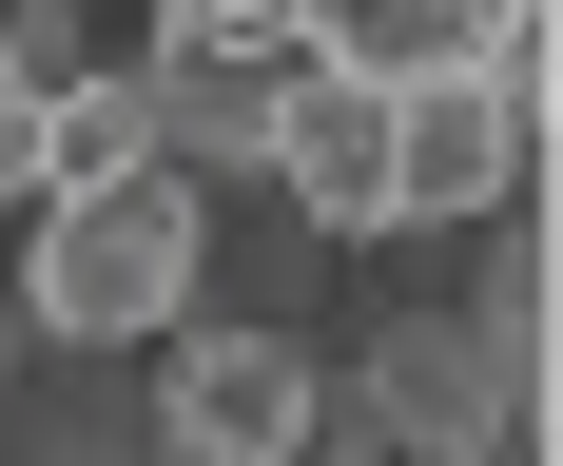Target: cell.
I'll return each mask as SVG.
<instances>
[{"label":"cell","instance_id":"obj_1","mask_svg":"<svg viewBox=\"0 0 563 466\" xmlns=\"http://www.w3.org/2000/svg\"><path fill=\"white\" fill-rule=\"evenodd\" d=\"M136 466H389V428H369L350 369H311L291 331L214 311V331H175L156 408H136Z\"/></svg>","mask_w":563,"mask_h":466},{"label":"cell","instance_id":"obj_2","mask_svg":"<svg viewBox=\"0 0 563 466\" xmlns=\"http://www.w3.org/2000/svg\"><path fill=\"white\" fill-rule=\"evenodd\" d=\"M195 175H117V195H40V253H20V331L40 350H136L195 311Z\"/></svg>","mask_w":563,"mask_h":466},{"label":"cell","instance_id":"obj_3","mask_svg":"<svg viewBox=\"0 0 563 466\" xmlns=\"http://www.w3.org/2000/svg\"><path fill=\"white\" fill-rule=\"evenodd\" d=\"M311 78V40H291V0H156V58H136V98H156V175H253V136H273V98Z\"/></svg>","mask_w":563,"mask_h":466},{"label":"cell","instance_id":"obj_4","mask_svg":"<svg viewBox=\"0 0 563 466\" xmlns=\"http://www.w3.org/2000/svg\"><path fill=\"white\" fill-rule=\"evenodd\" d=\"M525 156H544V40L486 58V78H408L389 98V233L408 214H506Z\"/></svg>","mask_w":563,"mask_h":466},{"label":"cell","instance_id":"obj_5","mask_svg":"<svg viewBox=\"0 0 563 466\" xmlns=\"http://www.w3.org/2000/svg\"><path fill=\"white\" fill-rule=\"evenodd\" d=\"M253 175H273L311 233H389V78H331V58H311L273 98V136H253Z\"/></svg>","mask_w":563,"mask_h":466},{"label":"cell","instance_id":"obj_6","mask_svg":"<svg viewBox=\"0 0 563 466\" xmlns=\"http://www.w3.org/2000/svg\"><path fill=\"white\" fill-rule=\"evenodd\" d=\"M350 389H369V428H389V466H466V447H506V428H525V408L486 389V350H466V311H389Z\"/></svg>","mask_w":563,"mask_h":466},{"label":"cell","instance_id":"obj_7","mask_svg":"<svg viewBox=\"0 0 563 466\" xmlns=\"http://www.w3.org/2000/svg\"><path fill=\"white\" fill-rule=\"evenodd\" d=\"M291 40L331 58V78H486V58L544 40V0H291Z\"/></svg>","mask_w":563,"mask_h":466},{"label":"cell","instance_id":"obj_8","mask_svg":"<svg viewBox=\"0 0 563 466\" xmlns=\"http://www.w3.org/2000/svg\"><path fill=\"white\" fill-rule=\"evenodd\" d=\"M0 466H136V389H117V350H20V389H0Z\"/></svg>","mask_w":563,"mask_h":466},{"label":"cell","instance_id":"obj_9","mask_svg":"<svg viewBox=\"0 0 563 466\" xmlns=\"http://www.w3.org/2000/svg\"><path fill=\"white\" fill-rule=\"evenodd\" d=\"M117 175H156V98L136 78H58L40 98V195H117Z\"/></svg>","mask_w":563,"mask_h":466},{"label":"cell","instance_id":"obj_10","mask_svg":"<svg viewBox=\"0 0 563 466\" xmlns=\"http://www.w3.org/2000/svg\"><path fill=\"white\" fill-rule=\"evenodd\" d=\"M58 78H98L78 58V0H0V98H58Z\"/></svg>","mask_w":563,"mask_h":466},{"label":"cell","instance_id":"obj_11","mask_svg":"<svg viewBox=\"0 0 563 466\" xmlns=\"http://www.w3.org/2000/svg\"><path fill=\"white\" fill-rule=\"evenodd\" d=\"M0 195H40V98H0Z\"/></svg>","mask_w":563,"mask_h":466}]
</instances>
